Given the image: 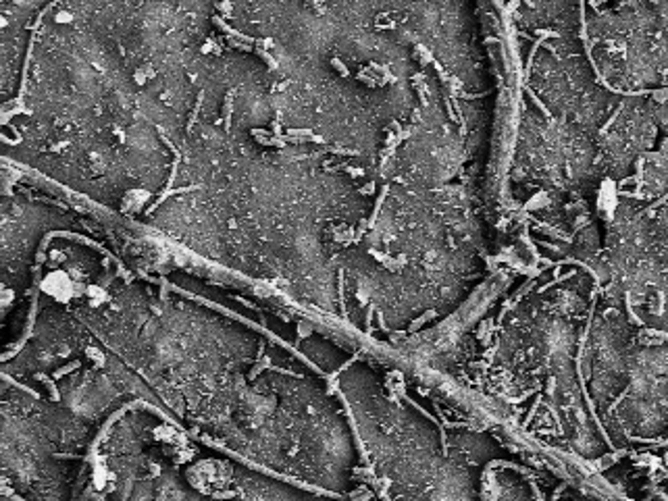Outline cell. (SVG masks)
Returning <instances> with one entry per match:
<instances>
[{
  "label": "cell",
  "instance_id": "6da1fadb",
  "mask_svg": "<svg viewBox=\"0 0 668 501\" xmlns=\"http://www.w3.org/2000/svg\"><path fill=\"white\" fill-rule=\"evenodd\" d=\"M75 302V316L190 435L346 501L371 495L333 378L289 343L213 312H148L138 293Z\"/></svg>",
  "mask_w": 668,
  "mask_h": 501
},
{
  "label": "cell",
  "instance_id": "7a4b0ae2",
  "mask_svg": "<svg viewBox=\"0 0 668 501\" xmlns=\"http://www.w3.org/2000/svg\"><path fill=\"white\" fill-rule=\"evenodd\" d=\"M77 501H346L271 474L190 435L150 402L96 439Z\"/></svg>",
  "mask_w": 668,
  "mask_h": 501
},
{
  "label": "cell",
  "instance_id": "3957f363",
  "mask_svg": "<svg viewBox=\"0 0 668 501\" xmlns=\"http://www.w3.org/2000/svg\"><path fill=\"white\" fill-rule=\"evenodd\" d=\"M379 362L356 354L333 383L344 400L375 501H481L473 468L400 397Z\"/></svg>",
  "mask_w": 668,
  "mask_h": 501
},
{
  "label": "cell",
  "instance_id": "277c9868",
  "mask_svg": "<svg viewBox=\"0 0 668 501\" xmlns=\"http://www.w3.org/2000/svg\"><path fill=\"white\" fill-rule=\"evenodd\" d=\"M229 113L233 115V117H237V119H233V123H235V121H239V125H242V127H246L248 125V121H252V123H254V119H250L248 115H244V113H237V110H231L229 108ZM237 125V123H235ZM248 129V127H246ZM211 133H215V131H207V129H202V127H194L192 131H187V135H194V137H200V140H209V142H213L211 140ZM219 135V133H217ZM209 152H213V150H198L196 152V160H211L209 158Z\"/></svg>",
  "mask_w": 668,
  "mask_h": 501
},
{
  "label": "cell",
  "instance_id": "5b68a950",
  "mask_svg": "<svg viewBox=\"0 0 668 501\" xmlns=\"http://www.w3.org/2000/svg\"><path fill=\"white\" fill-rule=\"evenodd\" d=\"M354 501H375L373 495H367V497H361V499H354Z\"/></svg>",
  "mask_w": 668,
  "mask_h": 501
}]
</instances>
